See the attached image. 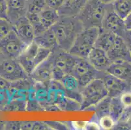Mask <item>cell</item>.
<instances>
[{
	"instance_id": "obj_14",
	"label": "cell",
	"mask_w": 131,
	"mask_h": 130,
	"mask_svg": "<svg viewBox=\"0 0 131 130\" xmlns=\"http://www.w3.org/2000/svg\"><path fill=\"white\" fill-rule=\"evenodd\" d=\"M13 26L17 35L26 45L28 46L33 42L35 37V31L26 16L19 19L13 24Z\"/></svg>"
},
{
	"instance_id": "obj_16",
	"label": "cell",
	"mask_w": 131,
	"mask_h": 130,
	"mask_svg": "<svg viewBox=\"0 0 131 130\" xmlns=\"http://www.w3.org/2000/svg\"><path fill=\"white\" fill-rule=\"evenodd\" d=\"M106 53L112 62L117 61L131 62L130 50L121 37H119L114 46Z\"/></svg>"
},
{
	"instance_id": "obj_39",
	"label": "cell",
	"mask_w": 131,
	"mask_h": 130,
	"mask_svg": "<svg viewBox=\"0 0 131 130\" xmlns=\"http://www.w3.org/2000/svg\"><path fill=\"white\" fill-rule=\"evenodd\" d=\"M33 124H34V122L33 121L21 122V127H20V129L32 130L33 129Z\"/></svg>"
},
{
	"instance_id": "obj_31",
	"label": "cell",
	"mask_w": 131,
	"mask_h": 130,
	"mask_svg": "<svg viewBox=\"0 0 131 130\" xmlns=\"http://www.w3.org/2000/svg\"><path fill=\"white\" fill-rule=\"evenodd\" d=\"M48 7L53 9L54 10H59L62 7L65 0H45Z\"/></svg>"
},
{
	"instance_id": "obj_12",
	"label": "cell",
	"mask_w": 131,
	"mask_h": 130,
	"mask_svg": "<svg viewBox=\"0 0 131 130\" xmlns=\"http://www.w3.org/2000/svg\"><path fill=\"white\" fill-rule=\"evenodd\" d=\"M53 68V59L51 53L46 60L36 66L29 76L35 82L49 83L52 80Z\"/></svg>"
},
{
	"instance_id": "obj_28",
	"label": "cell",
	"mask_w": 131,
	"mask_h": 130,
	"mask_svg": "<svg viewBox=\"0 0 131 130\" xmlns=\"http://www.w3.org/2000/svg\"><path fill=\"white\" fill-rule=\"evenodd\" d=\"M96 120L98 121L101 129H114V127L116 124V122L110 116V114H106V115L102 116V117L99 118L98 120Z\"/></svg>"
},
{
	"instance_id": "obj_33",
	"label": "cell",
	"mask_w": 131,
	"mask_h": 130,
	"mask_svg": "<svg viewBox=\"0 0 131 130\" xmlns=\"http://www.w3.org/2000/svg\"><path fill=\"white\" fill-rule=\"evenodd\" d=\"M10 86V82L0 77V94L8 95V90Z\"/></svg>"
},
{
	"instance_id": "obj_8",
	"label": "cell",
	"mask_w": 131,
	"mask_h": 130,
	"mask_svg": "<svg viewBox=\"0 0 131 130\" xmlns=\"http://www.w3.org/2000/svg\"><path fill=\"white\" fill-rule=\"evenodd\" d=\"M27 46L13 30L0 41V52L5 57L18 59Z\"/></svg>"
},
{
	"instance_id": "obj_32",
	"label": "cell",
	"mask_w": 131,
	"mask_h": 130,
	"mask_svg": "<svg viewBox=\"0 0 131 130\" xmlns=\"http://www.w3.org/2000/svg\"><path fill=\"white\" fill-rule=\"evenodd\" d=\"M8 3L7 0H0V18L7 19Z\"/></svg>"
},
{
	"instance_id": "obj_18",
	"label": "cell",
	"mask_w": 131,
	"mask_h": 130,
	"mask_svg": "<svg viewBox=\"0 0 131 130\" xmlns=\"http://www.w3.org/2000/svg\"><path fill=\"white\" fill-rule=\"evenodd\" d=\"M89 0H65L58 10L60 16H77Z\"/></svg>"
},
{
	"instance_id": "obj_6",
	"label": "cell",
	"mask_w": 131,
	"mask_h": 130,
	"mask_svg": "<svg viewBox=\"0 0 131 130\" xmlns=\"http://www.w3.org/2000/svg\"><path fill=\"white\" fill-rule=\"evenodd\" d=\"M104 73L96 70L87 59L78 57L71 74L77 78L82 89L95 79L102 78Z\"/></svg>"
},
{
	"instance_id": "obj_13",
	"label": "cell",
	"mask_w": 131,
	"mask_h": 130,
	"mask_svg": "<svg viewBox=\"0 0 131 130\" xmlns=\"http://www.w3.org/2000/svg\"><path fill=\"white\" fill-rule=\"evenodd\" d=\"M87 59L96 70L103 72H106L112 63L104 50L95 46L89 53Z\"/></svg>"
},
{
	"instance_id": "obj_42",
	"label": "cell",
	"mask_w": 131,
	"mask_h": 130,
	"mask_svg": "<svg viewBox=\"0 0 131 130\" xmlns=\"http://www.w3.org/2000/svg\"><path fill=\"white\" fill-rule=\"evenodd\" d=\"M3 57H4V56H3V55H2V53H1V52H0V61L2 60V59H3Z\"/></svg>"
},
{
	"instance_id": "obj_4",
	"label": "cell",
	"mask_w": 131,
	"mask_h": 130,
	"mask_svg": "<svg viewBox=\"0 0 131 130\" xmlns=\"http://www.w3.org/2000/svg\"><path fill=\"white\" fill-rule=\"evenodd\" d=\"M81 111L91 110L93 106L108 96L102 79L96 78L85 86L81 91Z\"/></svg>"
},
{
	"instance_id": "obj_5",
	"label": "cell",
	"mask_w": 131,
	"mask_h": 130,
	"mask_svg": "<svg viewBox=\"0 0 131 130\" xmlns=\"http://www.w3.org/2000/svg\"><path fill=\"white\" fill-rule=\"evenodd\" d=\"M53 74L52 80L60 81L65 75L71 74L78 57L58 47L52 50Z\"/></svg>"
},
{
	"instance_id": "obj_34",
	"label": "cell",
	"mask_w": 131,
	"mask_h": 130,
	"mask_svg": "<svg viewBox=\"0 0 131 130\" xmlns=\"http://www.w3.org/2000/svg\"><path fill=\"white\" fill-rule=\"evenodd\" d=\"M48 126L50 127L52 129H67L69 127L68 126H65L63 124H62L61 122H45Z\"/></svg>"
},
{
	"instance_id": "obj_35",
	"label": "cell",
	"mask_w": 131,
	"mask_h": 130,
	"mask_svg": "<svg viewBox=\"0 0 131 130\" xmlns=\"http://www.w3.org/2000/svg\"><path fill=\"white\" fill-rule=\"evenodd\" d=\"M21 127V122L13 121L7 122L5 124V129H20Z\"/></svg>"
},
{
	"instance_id": "obj_22",
	"label": "cell",
	"mask_w": 131,
	"mask_h": 130,
	"mask_svg": "<svg viewBox=\"0 0 131 130\" xmlns=\"http://www.w3.org/2000/svg\"><path fill=\"white\" fill-rule=\"evenodd\" d=\"M113 9L122 19H125L131 13V0H115Z\"/></svg>"
},
{
	"instance_id": "obj_10",
	"label": "cell",
	"mask_w": 131,
	"mask_h": 130,
	"mask_svg": "<svg viewBox=\"0 0 131 130\" xmlns=\"http://www.w3.org/2000/svg\"><path fill=\"white\" fill-rule=\"evenodd\" d=\"M39 48V46L33 42L27 46L23 53L17 59L26 73L29 76L36 66L40 64L38 59Z\"/></svg>"
},
{
	"instance_id": "obj_7",
	"label": "cell",
	"mask_w": 131,
	"mask_h": 130,
	"mask_svg": "<svg viewBox=\"0 0 131 130\" xmlns=\"http://www.w3.org/2000/svg\"><path fill=\"white\" fill-rule=\"evenodd\" d=\"M0 77L10 83L27 78L29 75L17 59L3 57L0 61Z\"/></svg>"
},
{
	"instance_id": "obj_20",
	"label": "cell",
	"mask_w": 131,
	"mask_h": 130,
	"mask_svg": "<svg viewBox=\"0 0 131 130\" xmlns=\"http://www.w3.org/2000/svg\"><path fill=\"white\" fill-rule=\"evenodd\" d=\"M33 42L40 47L50 49L52 51L59 47L56 38L50 28L46 29L41 34L35 36Z\"/></svg>"
},
{
	"instance_id": "obj_29",
	"label": "cell",
	"mask_w": 131,
	"mask_h": 130,
	"mask_svg": "<svg viewBox=\"0 0 131 130\" xmlns=\"http://www.w3.org/2000/svg\"><path fill=\"white\" fill-rule=\"evenodd\" d=\"M14 30L13 23L7 19L0 18V41Z\"/></svg>"
},
{
	"instance_id": "obj_21",
	"label": "cell",
	"mask_w": 131,
	"mask_h": 130,
	"mask_svg": "<svg viewBox=\"0 0 131 130\" xmlns=\"http://www.w3.org/2000/svg\"><path fill=\"white\" fill-rule=\"evenodd\" d=\"M40 21L44 27L48 29L52 27L60 18V15L58 10L46 7L39 13Z\"/></svg>"
},
{
	"instance_id": "obj_40",
	"label": "cell",
	"mask_w": 131,
	"mask_h": 130,
	"mask_svg": "<svg viewBox=\"0 0 131 130\" xmlns=\"http://www.w3.org/2000/svg\"><path fill=\"white\" fill-rule=\"evenodd\" d=\"M126 30L131 31V13L124 19Z\"/></svg>"
},
{
	"instance_id": "obj_15",
	"label": "cell",
	"mask_w": 131,
	"mask_h": 130,
	"mask_svg": "<svg viewBox=\"0 0 131 130\" xmlns=\"http://www.w3.org/2000/svg\"><path fill=\"white\" fill-rule=\"evenodd\" d=\"M106 72L131 85V62L127 61L112 62Z\"/></svg>"
},
{
	"instance_id": "obj_44",
	"label": "cell",
	"mask_w": 131,
	"mask_h": 130,
	"mask_svg": "<svg viewBox=\"0 0 131 130\" xmlns=\"http://www.w3.org/2000/svg\"><path fill=\"white\" fill-rule=\"evenodd\" d=\"M130 52H131V51H130Z\"/></svg>"
},
{
	"instance_id": "obj_23",
	"label": "cell",
	"mask_w": 131,
	"mask_h": 130,
	"mask_svg": "<svg viewBox=\"0 0 131 130\" xmlns=\"http://www.w3.org/2000/svg\"><path fill=\"white\" fill-rule=\"evenodd\" d=\"M111 98H112L108 96L91 108V110H94L95 112L94 119L98 120L102 116L110 114V107Z\"/></svg>"
},
{
	"instance_id": "obj_36",
	"label": "cell",
	"mask_w": 131,
	"mask_h": 130,
	"mask_svg": "<svg viewBox=\"0 0 131 130\" xmlns=\"http://www.w3.org/2000/svg\"><path fill=\"white\" fill-rule=\"evenodd\" d=\"M52 129L45 122H34L33 130Z\"/></svg>"
},
{
	"instance_id": "obj_1",
	"label": "cell",
	"mask_w": 131,
	"mask_h": 130,
	"mask_svg": "<svg viewBox=\"0 0 131 130\" xmlns=\"http://www.w3.org/2000/svg\"><path fill=\"white\" fill-rule=\"evenodd\" d=\"M58 46L69 52L77 35L84 27L77 16H60L52 27Z\"/></svg>"
},
{
	"instance_id": "obj_27",
	"label": "cell",
	"mask_w": 131,
	"mask_h": 130,
	"mask_svg": "<svg viewBox=\"0 0 131 130\" xmlns=\"http://www.w3.org/2000/svg\"><path fill=\"white\" fill-rule=\"evenodd\" d=\"M26 17L27 18V19L30 21V23H31L32 26H33V29H34L35 36H37L39 34H41L45 31L46 30V29L44 27L43 25L41 23V21H40V18H39V14H29V13H27L26 14Z\"/></svg>"
},
{
	"instance_id": "obj_38",
	"label": "cell",
	"mask_w": 131,
	"mask_h": 130,
	"mask_svg": "<svg viewBox=\"0 0 131 130\" xmlns=\"http://www.w3.org/2000/svg\"><path fill=\"white\" fill-rule=\"evenodd\" d=\"M122 38L125 40L127 45L128 46V48L131 51V31L126 30V31L123 35Z\"/></svg>"
},
{
	"instance_id": "obj_19",
	"label": "cell",
	"mask_w": 131,
	"mask_h": 130,
	"mask_svg": "<svg viewBox=\"0 0 131 130\" xmlns=\"http://www.w3.org/2000/svg\"><path fill=\"white\" fill-rule=\"evenodd\" d=\"M119 37L115 33L100 29L95 46L108 52L114 46Z\"/></svg>"
},
{
	"instance_id": "obj_37",
	"label": "cell",
	"mask_w": 131,
	"mask_h": 130,
	"mask_svg": "<svg viewBox=\"0 0 131 130\" xmlns=\"http://www.w3.org/2000/svg\"><path fill=\"white\" fill-rule=\"evenodd\" d=\"M88 122L75 121L71 122V127L74 129H85Z\"/></svg>"
},
{
	"instance_id": "obj_11",
	"label": "cell",
	"mask_w": 131,
	"mask_h": 130,
	"mask_svg": "<svg viewBox=\"0 0 131 130\" xmlns=\"http://www.w3.org/2000/svg\"><path fill=\"white\" fill-rule=\"evenodd\" d=\"M101 79L110 98L119 97L125 92L131 90L130 85L108 72H105Z\"/></svg>"
},
{
	"instance_id": "obj_9",
	"label": "cell",
	"mask_w": 131,
	"mask_h": 130,
	"mask_svg": "<svg viewBox=\"0 0 131 130\" xmlns=\"http://www.w3.org/2000/svg\"><path fill=\"white\" fill-rule=\"evenodd\" d=\"M101 29L114 33L121 37L126 31L124 20L114 11L112 3L106 5L105 15Z\"/></svg>"
},
{
	"instance_id": "obj_24",
	"label": "cell",
	"mask_w": 131,
	"mask_h": 130,
	"mask_svg": "<svg viewBox=\"0 0 131 130\" xmlns=\"http://www.w3.org/2000/svg\"><path fill=\"white\" fill-rule=\"evenodd\" d=\"M125 109V107L121 102L119 96L112 98L110 107V114L115 120L116 123L119 120Z\"/></svg>"
},
{
	"instance_id": "obj_2",
	"label": "cell",
	"mask_w": 131,
	"mask_h": 130,
	"mask_svg": "<svg viewBox=\"0 0 131 130\" xmlns=\"http://www.w3.org/2000/svg\"><path fill=\"white\" fill-rule=\"evenodd\" d=\"M106 9V5L100 0H89L77 16L84 29L91 27L101 29Z\"/></svg>"
},
{
	"instance_id": "obj_43",
	"label": "cell",
	"mask_w": 131,
	"mask_h": 130,
	"mask_svg": "<svg viewBox=\"0 0 131 130\" xmlns=\"http://www.w3.org/2000/svg\"><path fill=\"white\" fill-rule=\"evenodd\" d=\"M7 2H8V1H9V0H7Z\"/></svg>"
},
{
	"instance_id": "obj_17",
	"label": "cell",
	"mask_w": 131,
	"mask_h": 130,
	"mask_svg": "<svg viewBox=\"0 0 131 130\" xmlns=\"http://www.w3.org/2000/svg\"><path fill=\"white\" fill-rule=\"evenodd\" d=\"M7 3V20L13 24L26 16L27 0H9Z\"/></svg>"
},
{
	"instance_id": "obj_25",
	"label": "cell",
	"mask_w": 131,
	"mask_h": 130,
	"mask_svg": "<svg viewBox=\"0 0 131 130\" xmlns=\"http://www.w3.org/2000/svg\"><path fill=\"white\" fill-rule=\"evenodd\" d=\"M5 109L13 111H27V100L23 99H13L8 101L5 105Z\"/></svg>"
},
{
	"instance_id": "obj_41",
	"label": "cell",
	"mask_w": 131,
	"mask_h": 130,
	"mask_svg": "<svg viewBox=\"0 0 131 130\" xmlns=\"http://www.w3.org/2000/svg\"><path fill=\"white\" fill-rule=\"evenodd\" d=\"M101 2H102L103 3L106 5L108 4H111V3H113L114 2H115V0H100Z\"/></svg>"
},
{
	"instance_id": "obj_30",
	"label": "cell",
	"mask_w": 131,
	"mask_h": 130,
	"mask_svg": "<svg viewBox=\"0 0 131 130\" xmlns=\"http://www.w3.org/2000/svg\"><path fill=\"white\" fill-rule=\"evenodd\" d=\"M119 98L125 107H131V90L123 92Z\"/></svg>"
},
{
	"instance_id": "obj_3",
	"label": "cell",
	"mask_w": 131,
	"mask_h": 130,
	"mask_svg": "<svg viewBox=\"0 0 131 130\" xmlns=\"http://www.w3.org/2000/svg\"><path fill=\"white\" fill-rule=\"evenodd\" d=\"M100 29L97 27L84 29L75 39L69 52L79 58L87 59L95 46Z\"/></svg>"
},
{
	"instance_id": "obj_26",
	"label": "cell",
	"mask_w": 131,
	"mask_h": 130,
	"mask_svg": "<svg viewBox=\"0 0 131 130\" xmlns=\"http://www.w3.org/2000/svg\"><path fill=\"white\" fill-rule=\"evenodd\" d=\"M46 7L45 0H27V13L39 14Z\"/></svg>"
}]
</instances>
